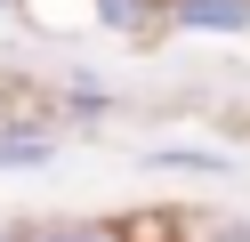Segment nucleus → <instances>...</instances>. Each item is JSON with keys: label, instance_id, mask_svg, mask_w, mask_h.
<instances>
[{"label": "nucleus", "instance_id": "obj_7", "mask_svg": "<svg viewBox=\"0 0 250 242\" xmlns=\"http://www.w3.org/2000/svg\"><path fill=\"white\" fill-rule=\"evenodd\" d=\"M0 8H8V0H0Z\"/></svg>", "mask_w": 250, "mask_h": 242}, {"label": "nucleus", "instance_id": "obj_2", "mask_svg": "<svg viewBox=\"0 0 250 242\" xmlns=\"http://www.w3.org/2000/svg\"><path fill=\"white\" fill-rule=\"evenodd\" d=\"M49 161H57V129H33V121L0 129V170H49Z\"/></svg>", "mask_w": 250, "mask_h": 242}, {"label": "nucleus", "instance_id": "obj_3", "mask_svg": "<svg viewBox=\"0 0 250 242\" xmlns=\"http://www.w3.org/2000/svg\"><path fill=\"white\" fill-rule=\"evenodd\" d=\"M8 242H121L113 226H33V234H8Z\"/></svg>", "mask_w": 250, "mask_h": 242}, {"label": "nucleus", "instance_id": "obj_1", "mask_svg": "<svg viewBox=\"0 0 250 242\" xmlns=\"http://www.w3.org/2000/svg\"><path fill=\"white\" fill-rule=\"evenodd\" d=\"M169 24H186V32H250V0H169Z\"/></svg>", "mask_w": 250, "mask_h": 242}, {"label": "nucleus", "instance_id": "obj_6", "mask_svg": "<svg viewBox=\"0 0 250 242\" xmlns=\"http://www.w3.org/2000/svg\"><path fill=\"white\" fill-rule=\"evenodd\" d=\"M0 242H8V226H0Z\"/></svg>", "mask_w": 250, "mask_h": 242}, {"label": "nucleus", "instance_id": "obj_4", "mask_svg": "<svg viewBox=\"0 0 250 242\" xmlns=\"http://www.w3.org/2000/svg\"><path fill=\"white\" fill-rule=\"evenodd\" d=\"M186 242H250V218H194Z\"/></svg>", "mask_w": 250, "mask_h": 242}, {"label": "nucleus", "instance_id": "obj_5", "mask_svg": "<svg viewBox=\"0 0 250 242\" xmlns=\"http://www.w3.org/2000/svg\"><path fill=\"white\" fill-rule=\"evenodd\" d=\"M97 16H105L113 32H129V24H146V16H153V0H97Z\"/></svg>", "mask_w": 250, "mask_h": 242}]
</instances>
